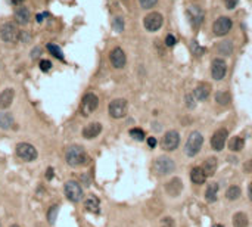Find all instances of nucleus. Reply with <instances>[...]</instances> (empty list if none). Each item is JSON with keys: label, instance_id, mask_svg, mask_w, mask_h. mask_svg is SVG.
Wrapping results in <instances>:
<instances>
[{"label": "nucleus", "instance_id": "45", "mask_svg": "<svg viewBox=\"0 0 252 227\" xmlns=\"http://www.w3.org/2000/svg\"><path fill=\"white\" fill-rule=\"evenodd\" d=\"M9 2H11L13 6H21L24 3V0H9Z\"/></svg>", "mask_w": 252, "mask_h": 227}, {"label": "nucleus", "instance_id": "17", "mask_svg": "<svg viewBox=\"0 0 252 227\" xmlns=\"http://www.w3.org/2000/svg\"><path fill=\"white\" fill-rule=\"evenodd\" d=\"M102 133V124L100 123H90L83 128V137L84 139H95Z\"/></svg>", "mask_w": 252, "mask_h": 227}, {"label": "nucleus", "instance_id": "37", "mask_svg": "<svg viewBox=\"0 0 252 227\" xmlns=\"http://www.w3.org/2000/svg\"><path fill=\"white\" fill-rule=\"evenodd\" d=\"M192 52H193V55H196V56H201L202 53H205V49L201 47L196 41H193V43H192Z\"/></svg>", "mask_w": 252, "mask_h": 227}, {"label": "nucleus", "instance_id": "21", "mask_svg": "<svg viewBox=\"0 0 252 227\" xmlns=\"http://www.w3.org/2000/svg\"><path fill=\"white\" fill-rule=\"evenodd\" d=\"M207 174H205V171L202 170V167H195V168H192L190 171V180L195 184H202V183H205V180H207Z\"/></svg>", "mask_w": 252, "mask_h": 227}, {"label": "nucleus", "instance_id": "29", "mask_svg": "<svg viewBox=\"0 0 252 227\" xmlns=\"http://www.w3.org/2000/svg\"><path fill=\"white\" fill-rule=\"evenodd\" d=\"M243 146H245V140H243L242 137H239V136L233 137V139L229 142V148L231 149L233 152H239V151H242Z\"/></svg>", "mask_w": 252, "mask_h": 227}, {"label": "nucleus", "instance_id": "27", "mask_svg": "<svg viewBox=\"0 0 252 227\" xmlns=\"http://www.w3.org/2000/svg\"><path fill=\"white\" fill-rule=\"evenodd\" d=\"M233 226L235 227H248V217L243 212H236L233 215Z\"/></svg>", "mask_w": 252, "mask_h": 227}, {"label": "nucleus", "instance_id": "9", "mask_svg": "<svg viewBox=\"0 0 252 227\" xmlns=\"http://www.w3.org/2000/svg\"><path fill=\"white\" fill-rule=\"evenodd\" d=\"M186 15H187V19H189V22H190L192 25L195 27V28H198V27H199V25L203 22V18H205L203 9H202L201 6H198V5L189 6V7L186 9Z\"/></svg>", "mask_w": 252, "mask_h": 227}, {"label": "nucleus", "instance_id": "18", "mask_svg": "<svg viewBox=\"0 0 252 227\" xmlns=\"http://www.w3.org/2000/svg\"><path fill=\"white\" fill-rule=\"evenodd\" d=\"M13 96H15V91H13V89H11V87H7V89H5V90L0 93V109H7L9 106L12 105V102H13Z\"/></svg>", "mask_w": 252, "mask_h": 227}, {"label": "nucleus", "instance_id": "25", "mask_svg": "<svg viewBox=\"0 0 252 227\" xmlns=\"http://www.w3.org/2000/svg\"><path fill=\"white\" fill-rule=\"evenodd\" d=\"M231 52H233V43L231 41L224 40L217 46V53L221 55V56H229V55H231Z\"/></svg>", "mask_w": 252, "mask_h": 227}, {"label": "nucleus", "instance_id": "43", "mask_svg": "<svg viewBox=\"0 0 252 227\" xmlns=\"http://www.w3.org/2000/svg\"><path fill=\"white\" fill-rule=\"evenodd\" d=\"M147 145H149V148H155L156 146V139L155 137H147Z\"/></svg>", "mask_w": 252, "mask_h": 227}, {"label": "nucleus", "instance_id": "13", "mask_svg": "<svg viewBox=\"0 0 252 227\" xmlns=\"http://www.w3.org/2000/svg\"><path fill=\"white\" fill-rule=\"evenodd\" d=\"M226 72H227V63L224 59L221 58H215L211 63V74H212V78L220 81L226 77Z\"/></svg>", "mask_w": 252, "mask_h": 227}, {"label": "nucleus", "instance_id": "5", "mask_svg": "<svg viewBox=\"0 0 252 227\" xmlns=\"http://www.w3.org/2000/svg\"><path fill=\"white\" fill-rule=\"evenodd\" d=\"M63 190H65V196L71 202H80L83 199V188L75 180H69V182L65 183Z\"/></svg>", "mask_w": 252, "mask_h": 227}, {"label": "nucleus", "instance_id": "12", "mask_svg": "<svg viewBox=\"0 0 252 227\" xmlns=\"http://www.w3.org/2000/svg\"><path fill=\"white\" fill-rule=\"evenodd\" d=\"M109 61H111L112 67L117 69H121L125 67V62H127V56H125V52L121 49V47H114L109 53Z\"/></svg>", "mask_w": 252, "mask_h": 227}, {"label": "nucleus", "instance_id": "4", "mask_svg": "<svg viewBox=\"0 0 252 227\" xmlns=\"http://www.w3.org/2000/svg\"><path fill=\"white\" fill-rule=\"evenodd\" d=\"M97 106H99V97L95 93H86L80 105V112L84 117H89L90 114H93L97 109Z\"/></svg>", "mask_w": 252, "mask_h": 227}, {"label": "nucleus", "instance_id": "41", "mask_svg": "<svg viewBox=\"0 0 252 227\" xmlns=\"http://www.w3.org/2000/svg\"><path fill=\"white\" fill-rule=\"evenodd\" d=\"M186 102H187V103H186V105H187V108H195V105H196V103H195V99H193V96H192V95H187V96H186Z\"/></svg>", "mask_w": 252, "mask_h": 227}, {"label": "nucleus", "instance_id": "33", "mask_svg": "<svg viewBox=\"0 0 252 227\" xmlns=\"http://www.w3.org/2000/svg\"><path fill=\"white\" fill-rule=\"evenodd\" d=\"M112 27H114V30H115L117 33L124 31V19L121 16H115L114 18V21H112Z\"/></svg>", "mask_w": 252, "mask_h": 227}, {"label": "nucleus", "instance_id": "31", "mask_svg": "<svg viewBox=\"0 0 252 227\" xmlns=\"http://www.w3.org/2000/svg\"><path fill=\"white\" fill-rule=\"evenodd\" d=\"M239 196H240V188L239 186H230L226 190V198L230 199V201H236Z\"/></svg>", "mask_w": 252, "mask_h": 227}, {"label": "nucleus", "instance_id": "16", "mask_svg": "<svg viewBox=\"0 0 252 227\" xmlns=\"http://www.w3.org/2000/svg\"><path fill=\"white\" fill-rule=\"evenodd\" d=\"M13 18H15V22L16 24H19V25H27L31 21V11L24 5L18 6L16 9H15Z\"/></svg>", "mask_w": 252, "mask_h": 227}, {"label": "nucleus", "instance_id": "26", "mask_svg": "<svg viewBox=\"0 0 252 227\" xmlns=\"http://www.w3.org/2000/svg\"><path fill=\"white\" fill-rule=\"evenodd\" d=\"M217 193H218V184L211 183V184H208L207 190H205V199L208 202H215L217 201Z\"/></svg>", "mask_w": 252, "mask_h": 227}, {"label": "nucleus", "instance_id": "19", "mask_svg": "<svg viewBox=\"0 0 252 227\" xmlns=\"http://www.w3.org/2000/svg\"><path fill=\"white\" fill-rule=\"evenodd\" d=\"M165 190L167 193H170V196H179L180 192L183 190V183L179 177H174L173 180H170L165 184Z\"/></svg>", "mask_w": 252, "mask_h": 227}, {"label": "nucleus", "instance_id": "39", "mask_svg": "<svg viewBox=\"0 0 252 227\" xmlns=\"http://www.w3.org/2000/svg\"><path fill=\"white\" fill-rule=\"evenodd\" d=\"M174 44H175V37H174L173 34H168L167 37H165V46H167V47H173Z\"/></svg>", "mask_w": 252, "mask_h": 227}, {"label": "nucleus", "instance_id": "1", "mask_svg": "<svg viewBox=\"0 0 252 227\" xmlns=\"http://www.w3.org/2000/svg\"><path fill=\"white\" fill-rule=\"evenodd\" d=\"M65 159H67V162L71 165V167H80V165H84L87 162L89 156H87V153H86L84 148L78 146V145H72V146H69V148L67 149V152H65Z\"/></svg>", "mask_w": 252, "mask_h": 227}, {"label": "nucleus", "instance_id": "47", "mask_svg": "<svg viewBox=\"0 0 252 227\" xmlns=\"http://www.w3.org/2000/svg\"><path fill=\"white\" fill-rule=\"evenodd\" d=\"M11 227H19V226H16V224H13V226H11Z\"/></svg>", "mask_w": 252, "mask_h": 227}, {"label": "nucleus", "instance_id": "44", "mask_svg": "<svg viewBox=\"0 0 252 227\" xmlns=\"http://www.w3.org/2000/svg\"><path fill=\"white\" fill-rule=\"evenodd\" d=\"M46 178L47 180H52L53 178V168H47V171H46Z\"/></svg>", "mask_w": 252, "mask_h": 227}, {"label": "nucleus", "instance_id": "32", "mask_svg": "<svg viewBox=\"0 0 252 227\" xmlns=\"http://www.w3.org/2000/svg\"><path fill=\"white\" fill-rule=\"evenodd\" d=\"M58 212H59V206L58 205H53V206H50V210L47 211V220H49V223L50 224H53L56 220V217H58Z\"/></svg>", "mask_w": 252, "mask_h": 227}, {"label": "nucleus", "instance_id": "38", "mask_svg": "<svg viewBox=\"0 0 252 227\" xmlns=\"http://www.w3.org/2000/svg\"><path fill=\"white\" fill-rule=\"evenodd\" d=\"M40 69H41L43 72L50 71L52 69V62L49 61V59H43V61H40Z\"/></svg>", "mask_w": 252, "mask_h": 227}, {"label": "nucleus", "instance_id": "22", "mask_svg": "<svg viewBox=\"0 0 252 227\" xmlns=\"http://www.w3.org/2000/svg\"><path fill=\"white\" fill-rule=\"evenodd\" d=\"M15 125V119L12 117V114L9 112H0V128L3 130H9Z\"/></svg>", "mask_w": 252, "mask_h": 227}, {"label": "nucleus", "instance_id": "11", "mask_svg": "<svg viewBox=\"0 0 252 227\" xmlns=\"http://www.w3.org/2000/svg\"><path fill=\"white\" fill-rule=\"evenodd\" d=\"M155 171H156L158 174H161V176H165V174H170V173H173L174 168H175V164H174V161L171 158H168V156H159V158L155 161Z\"/></svg>", "mask_w": 252, "mask_h": 227}, {"label": "nucleus", "instance_id": "42", "mask_svg": "<svg viewBox=\"0 0 252 227\" xmlns=\"http://www.w3.org/2000/svg\"><path fill=\"white\" fill-rule=\"evenodd\" d=\"M224 2H226V7L227 9H235L237 6V3H239V0H224Z\"/></svg>", "mask_w": 252, "mask_h": 227}, {"label": "nucleus", "instance_id": "20", "mask_svg": "<svg viewBox=\"0 0 252 227\" xmlns=\"http://www.w3.org/2000/svg\"><path fill=\"white\" fill-rule=\"evenodd\" d=\"M193 93H195V97L198 100H205V99H208L209 93H211V86L208 84V83H201L195 89Z\"/></svg>", "mask_w": 252, "mask_h": 227}, {"label": "nucleus", "instance_id": "23", "mask_svg": "<svg viewBox=\"0 0 252 227\" xmlns=\"http://www.w3.org/2000/svg\"><path fill=\"white\" fill-rule=\"evenodd\" d=\"M217 167H218V162H217V158H214V156H209V158L203 162V165H202V170L205 171V174L207 176H212L214 173L217 171Z\"/></svg>", "mask_w": 252, "mask_h": 227}, {"label": "nucleus", "instance_id": "40", "mask_svg": "<svg viewBox=\"0 0 252 227\" xmlns=\"http://www.w3.org/2000/svg\"><path fill=\"white\" fill-rule=\"evenodd\" d=\"M40 55H41V49H40L39 46H35L33 50H31V55L30 56H31V59H37V58H40Z\"/></svg>", "mask_w": 252, "mask_h": 227}, {"label": "nucleus", "instance_id": "35", "mask_svg": "<svg viewBox=\"0 0 252 227\" xmlns=\"http://www.w3.org/2000/svg\"><path fill=\"white\" fill-rule=\"evenodd\" d=\"M159 227H175V223L171 217H164L159 223Z\"/></svg>", "mask_w": 252, "mask_h": 227}, {"label": "nucleus", "instance_id": "7", "mask_svg": "<svg viewBox=\"0 0 252 227\" xmlns=\"http://www.w3.org/2000/svg\"><path fill=\"white\" fill-rule=\"evenodd\" d=\"M108 112H109L112 118L115 119L125 117V114H127V100L125 99H114L108 106Z\"/></svg>", "mask_w": 252, "mask_h": 227}, {"label": "nucleus", "instance_id": "30", "mask_svg": "<svg viewBox=\"0 0 252 227\" xmlns=\"http://www.w3.org/2000/svg\"><path fill=\"white\" fill-rule=\"evenodd\" d=\"M46 47H47V50H49V53H50L52 56L58 58V59H63V52H62V49L58 44H55V43H47Z\"/></svg>", "mask_w": 252, "mask_h": 227}, {"label": "nucleus", "instance_id": "28", "mask_svg": "<svg viewBox=\"0 0 252 227\" xmlns=\"http://www.w3.org/2000/svg\"><path fill=\"white\" fill-rule=\"evenodd\" d=\"M230 100H231V97H230L229 95V91H226V90H220L215 93V102L218 103V105H229Z\"/></svg>", "mask_w": 252, "mask_h": 227}, {"label": "nucleus", "instance_id": "6", "mask_svg": "<svg viewBox=\"0 0 252 227\" xmlns=\"http://www.w3.org/2000/svg\"><path fill=\"white\" fill-rule=\"evenodd\" d=\"M162 24H164V18L159 12H151L149 15H146L143 18V25H145L146 31H149V33L158 31L162 27Z\"/></svg>", "mask_w": 252, "mask_h": 227}, {"label": "nucleus", "instance_id": "10", "mask_svg": "<svg viewBox=\"0 0 252 227\" xmlns=\"http://www.w3.org/2000/svg\"><path fill=\"white\" fill-rule=\"evenodd\" d=\"M233 27V21L229 16H220L215 22L212 24V31L217 37H223L229 33Z\"/></svg>", "mask_w": 252, "mask_h": 227}, {"label": "nucleus", "instance_id": "3", "mask_svg": "<svg viewBox=\"0 0 252 227\" xmlns=\"http://www.w3.org/2000/svg\"><path fill=\"white\" fill-rule=\"evenodd\" d=\"M202 143H203V137L199 131H193L189 134L187 137V142H186V146H184V151L189 156H195L196 153L201 151L202 148Z\"/></svg>", "mask_w": 252, "mask_h": 227}, {"label": "nucleus", "instance_id": "36", "mask_svg": "<svg viewBox=\"0 0 252 227\" xmlns=\"http://www.w3.org/2000/svg\"><path fill=\"white\" fill-rule=\"evenodd\" d=\"M139 3L143 9H151L158 3V0H139Z\"/></svg>", "mask_w": 252, "mask_h": 227}, {"label": "nucleus", "instance_id": "2", "mask_svg": "<svg viewBox=\"0 0 252 227\" xmlns=\"http://www.w3.org/2000/svg\"><path fill=\"white\" fill-rule=\"evenodd\" d=\"M0 37L5 43H16L21 37V31L18 28V24L13 21H7L0 28Z\"/></svg>", "mask_w": 252, "mask_h": 227}, {"label": "nucleus", "instance_id": "24", "mask_svg": "<svg viewBox=\"0 0 252 227\" xmlns=\"http://www.w3.org/2000/svg\"><path fill=\"white\" fill-rule=\"evenodd\" d=\"M84 208L90 212H99V199L95 195H90L89 198L84 201Z\"/></svg>", "mask_w": 252, "mask_h": 227}, {"label": "nucleus", "instance_id": "34", "mask_svg": "<svg viewBox=\"0 0 252 227\" xmlns=\"http://www.w3.org/2000/svg\"><path fill=\"white\" fill-rule=\"evenodd\" d=\"M130 136L133 137V139H136V140H145V131L142 130V128H131L130 130Z\"/></svg>", "mask_w": 252, "mask_h": 227}, {"label": "nucleus", "instance_id": "15", "mask_svg": "<svg viewBox=\"0 0 252 227\" xmlns=\"http://www.w3.org/2000/svg\"><path fill=\"white\" fill-rule=\"evenodd\" d=\"M227 137H229V131L226 128H218L212 134V137H211V146H212L214 151H217V152L223 151L224 145L227 142Z\"/></svg>", "mask_w": 252, "mask_h": 227}, {"label": "nucleus", "instance_id": "8", "mask_svg": "<svg viewBox=\"0 0 252 227\" xmlns=\"http://www.w3.org/2000/svg\"><path fill=\"white\" fill-rule=\"evenodd\" d=\"M16 155L19 159L22 161H27V162H31L37 158V149L34 148L33 145L30 143H18L16 145Z\"/></svg>", "mask_w": 252, "mask_h": 227}, {"label": "nucleus", "instance_id": "14", "mask_svg": "<svg viewBox=\"0 0 252 227\" xmlns=\"http://www.w3.org/2000/svg\"><path fill=\"white\" fill-rule=\"evenodd\" d=\"M180 143V134L175 130H170L165 133V136L162 137V148L165 151H175Z\"/></svg>", "mask_w": 252, "mask_h": 227}, {"label": "nucleus", "instance_id": "46", "mask_svg": "<svg viewBox=\"0 0 252 227\" xmlns=\"http://www.w3.org/2000/svg\"><path fill=\"white\" fill-rule=\"evenodd\" d=\"M248 192H249V199L252 201V183L249 184V189H248Z\"/></svg>", "mask_w": 252, "mask_h": 227}, {"label": "nucleus", "instance_id": "48", "mask_svg": "<svg viewBox=\"0 0 252 227\" xmlns=\"http://www.w3.org/2000/svg\"><path fill=\"white\" fill-rule=\"evenodd\" d=\"M251 162H252V159H251Z\"/></svg>", "mask_w": 252, "mask_h": 227}]
</instances>
